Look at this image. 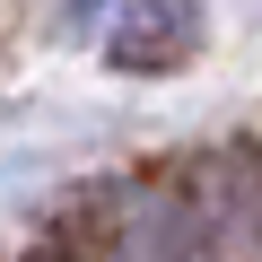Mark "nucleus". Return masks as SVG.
<instances>
[{
  "instance_id": "1",
  "label": "nucleus",
  "mask_w": 262,
  "mask_h": 262,
  "mask_svg": "<svg viewBox=\"0 0 262 262\" xmlns=\"http://www.w3.org/2000/svg\"><path fill=\"white\" fill-rule=\"evenodd\" d=\"M201 53V0H114V27H105V61L131 79H158L184 70Z\"/></svg>"
},
{
  "instance_id": "2",
  "label": "nucleus",
  "mask_w": 262,
  "mask_h": 262,
  "mask_svg": "<svg viewBox=\"0 0 262 262\" xmlns=\"http://www.w3.org/2000/svg\"><path fill=\"white\" fill-rule=\"evenodd\" d=\"M96 9H114V0H61V27H88Z\"/></svg>"
}]
</instances>
